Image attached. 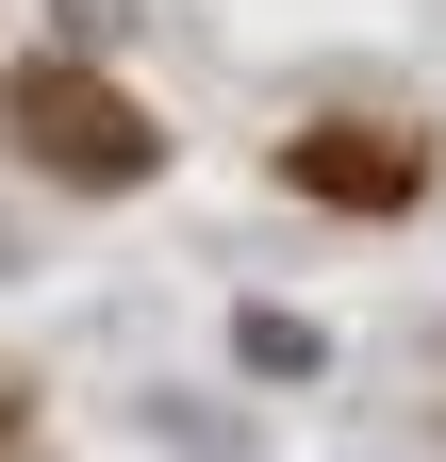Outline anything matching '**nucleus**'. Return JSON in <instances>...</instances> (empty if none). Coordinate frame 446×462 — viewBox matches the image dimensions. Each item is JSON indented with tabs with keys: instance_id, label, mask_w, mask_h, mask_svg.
<instances>
[{
	"instance_id": "nucleus-1",
	"label": "nucleus",
	"mask_w": 446,
	"mask_h": 462,
	"mask_svg": "<svg viewBox=\"0 0 446 462\" xmlns=\"http://www.w3.org/2000/svg\"><path fill=\"white\" fill-rule=\"evenodd\" d=\"M17 149L67 165V182H149V116L99 67H17Z\"/></svg>"
},
{
	"instance_id": "nucleus-2",
	"label": "nucleus",
	"mask_w": 446,
	"mask_h": 462,
	"mask_svg": "<svg viewBox=\"0 0 446 462\" xmlns=\"http://www.w3.org/2000/svg\"><path fill=\"white\" fill-rule=\"evenodd\" d=\"M232 346H248V380H314V330L298 314H232Z\"/></svg>"
}]
</instances>
